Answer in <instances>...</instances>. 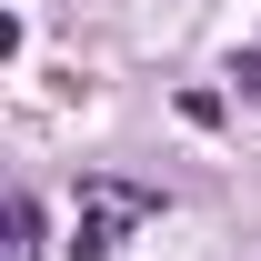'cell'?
<instances>
[{"mask_svg": "<svg viewBox=\"0 0 261 261\" xmlns=\"http://www.w3.org/2000/svg\"><path fill=\"white\" fill-rule=\"evenodd\" d=\"M10 261H40V201H10Z\"/></svg>", "mask_w": 261, "mask_h": 261, "instance_id": "7a4b0ae2", "label": "cell"}, {"mask_svg": "<svg viewBox=\"0 0 261 261\" xmlns=\"http://www.w3.org/2000/svg\"><path fill=\"white\" fill-rule=\"evenodd\" d=\"M141 221H161V191H151V181L81 171V191H70V251H81V261H111Z\"/></svg>", "mask_w": 261, "mask_h": 261, "instance_id": "6da1fadb", "label": "cell"}]
</instances>
